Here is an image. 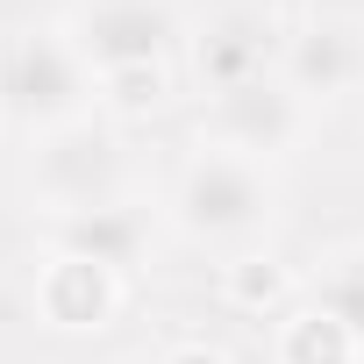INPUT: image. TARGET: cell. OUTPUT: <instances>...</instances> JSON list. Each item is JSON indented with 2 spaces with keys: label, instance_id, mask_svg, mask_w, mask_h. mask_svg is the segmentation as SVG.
<instances>
[{
  "label": "cell",
  "instance_id": "obj_1",
  "mask_svg": "<svg viewBox=\"0 0 364 364\" xmlns=\"http://www.w3.org/2000/svg\"><path fill=\"white\" fill-rule=\"evenodd\" d=\"M93 65L79 58L72 29H8L0 36V122L29 136L72 129L93 107Z\"/></svg>",
  "mask_w": 364,
  "mask_h": 364
},
{
  "label": "cell",
  "instance_id": "obj_2",
  "mask_svg": "<svg viewBox=\"0 0 364 364\" xmlns=\"http://www.w3.org/2000/svg\"><path fill=\"white\" fill-rule=\"evenodd\" d=\"M171 215L186 236L200 243H250L272 229L279 215V193H272V171L257 157H236V150H200L171 186Z\"/></svg>",
  "mask_w": 364,
  "mask_h": 364
},
{
  "label": "cell",
  "instance_id": "obj_3",
  "mask_svg": "<svg viewBox=\"0 0 364 364\" xmlns=\"http://www.w3.org/2000/svg\"><path fill=\"white\" fill-rule=\"evenodd\" d=\"M72 43L100 86L136 79V72H164V58L178 43V8L171 0H86L72 15Z\"/></svg>",
  "mask_w": 364,
  "mask_h": 364
},
{
  "label": "cell",
  "instance_id": "obj_4",
  "mask_svg": "<svg viewBox=\"0 0 364 364\" xmlns=\"http://www.w3.org/2000/svg\"><path fill=\"white\" fill-rule=\"evenodd\" d=\"M36 186L58 215H79V208H100L122 193V150L107 129L93 122H72V129H50L43 150H36Z\"/></svg>",
  "mask_w": 364,
  "mask_h": 364
},
{
  "label": "cell",
  "instance_id": "obj_5",
  "mask_svg": "<svg viewBox=\"0 0 364 364\" xmlns=\"http://www.w3.org/2000/svg\"><path fill=\"white\" fill-rule=\"evenodd\" d=\"M300 122H307V100L279 79V72H264V79H250V86H229V93H215V107H208V136H215V150H236V157H279L293 136H300Z\"/></svg>",
  "mask_w": 364,
  "mask_h": 364
},
{
  "label": "cell",
  "instance_id": "obj_6",
  "mask_svg": "<svg viewBox=\"0 0 364 364\" xmlns=\"http://www.w3.org/2000/svg\"><path fill=\"white\" fill-rule=\"evenodd\" d=\"M279 79H286L300 100H336V93L364 86V29H357V22H307V29L286 43Z\"/></svg>",
  "mask_w": 364,
  "mask_h": 364
},
{
  "label": "cell",
  "instance_id": "obj_7",
  "mask_svg": "<svg viewBox=\"0 0 364 364\" xmlns=\"http://www.w3.org/2000/svg\"><path fill=\"white\" fill-rule=\"evenodd\" d=\"M150 243V215L136 200H100V208H79L58 222V250L65 257H86V264H107V272H129Z\"/></svg>",
  "mask_w": 364,
  "mask_h": 364
},
{
  "label": "cell",
  "instance_id": "obj_8",
  "mask_svg": "<svg viewBox=\"0 0 364 364\" xmlns=\"http://www.w3.org/2000/svg\"><path fill=\"white\" fill-rule=\"evenodd\" d=\"M272 29H264V15H250V8H229L200 43H193V58H200V79H208V93H229V86H250V79H264V65H272V43H264Z\"/></svg>",
  "mask_w": 364,
  "mask_h": 364
},
{
  "label": "cell",
  "instance_id": "obj_9",
  "mask_svg": "<svg viewBox=\"0 0 364 364\" xmlns=\"http://www.w3.org/2000/svg\"><path fill=\"white\" fill-rule=\"evenodd\" d=\"M114 279L122 272H107V264H86V257H50V272H43V314L58 321V328H100L107 321V307H114Z\"/></svg>",
  "mask_w": 364,
  "mask_h": 364
},
{
  "label": "cell",
  "instance_id": "obj_10",
  "mask_svg": "<svg viewBox=\"0 0 364 364\" xmlns=\"http://www.w3.org/2000/svg\"><path fill=\"white\" fill-rule=\"evenodd\" d=\"M307 307H321L357 350H364V250H336V257H321V272H314V300Z\"/></svg>",
  "mask_w": 364,
  "mask_h": 364
},
{
  "label": "cell",
  "instance_id": "obj_11",
  "mask_svg": "<svg viewBox=\"0 0 364 364\" xmlns=\"http://www.w3.org/2000/svg\"><path fill=\"white\" fill-rule=\"evenodd\" d=\"M279 364H357V343L321 314V307H300L286 321V343H279Z\"/></svg>",
  "mask_w": 364,
  "mask_h": 364
},
{
  "label": "cell",
  "instance_id": "obj_12",
  "mask_svg": "<svg viewBox=\"0 0 364 364\" xmlns=\"http://www.w3.org/2000/svg\"><path fill=\"white\" fill-rule=\"evenodd\" d=\"M164 364H222V350H208V343H178Z\"/></svg>",
  "mask_w": 364,
  "mask_h": 364
}]
</instances>
